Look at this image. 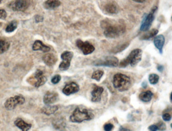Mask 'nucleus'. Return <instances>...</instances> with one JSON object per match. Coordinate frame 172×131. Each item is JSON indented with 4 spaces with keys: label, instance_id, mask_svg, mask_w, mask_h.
I'll use <instances>...</instances> for the list:
<instances>
[{
    "label": "nucleus",
    "instance_id": "nucleus-31",
    "mask_svg": "<svg viewBox=\"0 0 172 131\" xmlns=\"http://www.w3.org/2000/svg\"><path fill=\"white\" fill-rule=\"evenodd\" d=\"M157 126L158 128V130L160 131H164L166 129V126L163 122H158V123H157Z\"/></svg>",
    "mask_w": 172,
    "mask_h": 131
},
{
    "label": "nucleus",
    "instance_id": "nucleus-8",
    "mask_svg": "<svg viewBox=\"0 0 172 131\" xmlns=\"http://www.w3.org/2000/svg\"><path fill=\"white\" fill-rule=\"evenodd\" d=\"M157 10V7H155L152 8V10L146 16H144V19L142 21L140 27V30L146 31L149 29L152 26V22L155 19L154 13Z\"/></svg>",
    "mask_w": 172,
    "mask_h": 131
},
{
    "label": "nucleus",
    "instance_id": "nucleus-22",
    "mask_svg": "<svg viewBox=\"0 0 172 131\" xmlns=\"http://www.w3.org/2000/svg\"><path fill=\"white\" fill-rule=\"evenodd\" d=\"M153 93L150 91H146L140 94L139 99L142 101L144 102H148L152 100Z\"/></svg>",
    "mask_w": 172,
    "mask_h": 131
},
{
    "label": "nucleus",
    "instance_id": "nucleus-38",
    "mask_svg": "<svg viewBox=\"0 0 172 131\" xmlns=\"http://www.w3.org/2000/svg\"><path fill=\"white\" fill-rule=\"evenodd\" d=\"M119 131H131L129 129H126V128H124L122 126H121L119 129Z\"/></svg>",
    "mask_w": 172,
    "mask_h": 131
},
{
    "label": "nucleus",
    "instance_id": "nucleus-1",
    "mask_svg": "<svg viewBox=\"0 0 172 131\" xmlns=\"http://www.w3.org/2000/svg\"><path fill=\"white\" fill-rule=\"evenodd\" d=\"M101 25L104 30V35L109 38L119 37L126 31L125 24L122 21L107 19L102 21Z\"/></svg>",
    "mask_w": 172,
    "mask_h": 131
},
{
    "label": "nucleus",
    "instance_id": "nucleus-6",
    "mask_svg": "<svg viewBox=\"0 0 172 131\" xmlns=\"http://www.w3.org/2000/svg\"><path fill=\"white\" fill-rule=\"evenodd\" d=\"M25 101V98L21 95H19L8 99L5 102L4 105L6 109L11 110L15 109L18 105L23 104Z\"/></svg>",
    "mask_w": 172,
    "mask_h": 131
},
{
    "label": "nucleus",
    "instance_id": "nucleus-37",
    "mask_svg": "<svg viewBox=\"0 0 172 131\" xmlns=\"http://www.w3.org/2000/svg\"><path fill=\"white\" fill-rule=\"evenodd\" d=\"M157 69H158V70L160 72H163V70H164V67L163 66H161V65H158V67H157Z\"/></svg>",
    "mask_w": 172,
    "mask_h": 131
},
{
    "label": "nucleus",
    "instance_id": "nucleus-21",
    "mask_svg": "<svg viewBox=\"0 0 172 131\" xmlns=\"http://www.w3.org/2000/svg\"><path fill=\"white\" fill-rule=\"evenodd\" d=\"M58 110V107L56 105L50 106L49 105L47 106H45L42 109V113L46 114L47 116H50L54 114Z\"/></svg>",
    "mask_w": 172,
    "mask_h": 131
},
{
    "label": "nucleus",
    "instance_id": "nucleus-28",
    "mask_svg": "<svg viewBox=\"0 0 172 131\" xmlns=\"http://www.w3.org/2000/svg\"><path fill=\"white\" fill-rule=\"evenodd\" d=\"M65 122H64L63 120H56L55 122L54 123V126L55 128L56 129H61V128H64L65 126Z\"/></svg>",
    "mask_w": 172,
    "mask_h": 131
},
{
    "label": "nucleus",
    "instance_id": "nucleus-24",
    "mask_svg": "<svg viewBox=\"0 0 172 131\" xmlns=\"http://www.w3.org/2000/svg\"><path fill=\"white\" fill-rule=\"evenodd\" d=\"M10 47V43L6 40L0 38V54L6 52Z\"/></svg>",
    "mask_w": 172,
    "mask_h": 131
},
{
    "label": "nucleus",
    "instance_id": "nucleus-19",
    "mask_svg": "<svg viewBox=\"0 0 172 131\" xmlns=\"http://www.w3.org/2000/svg\"><path fill=\"white\" fill-rule=\"evenodd\" d=\"M33 51H42L43 52H48L51 50L50 47L44 45L42 41L36 40L35 41L33 46Z\"/></svg>",
    "mask_w": 172,
    "mask_h": 131
},
{
    "label": "nucleus",
    "instance_id": "nucleus-25",
    "mask_svg": "<svg viewBox=\"0 0 172 131\" xmlns=\"http://www.w3.org/2000/svg\"><path fill=\"white\" fill-rule=\"evenodd\" d=\"M104 74V72L102 70H95L92 74V78L93 80L99 81Z\"/></svg>",
    "mask_w": 172,
    "mask_h": 131
},
{
    "label": "nucleus",
    "instance_id": "nucleus-9",
    "mask_svg": "<svg viewBox=\"0 0 172 131\" xmlns=\"http://www.w3.org/2000/svg\"><path fill=\"white\" fill-rule=\"evenodd\" d=\"M73 57V53L72 52L68 51L64 52L61 56L63 61L59 65V69L61 70H66L68 69L70 66V63Z\"/></svg>",
    "mask_w": 172,
    "mask_h": 131
},
{
    "label": "nucleus",
    "instance_id": "nucleus-34",
    "mask_svg": "<svg viewBox=\"0 0 172 131\" xmlns=\"http://www.w3.org/2000/svg\"><path fill=\"white\" fill-rule=\"evenodd\" d=\"M7 17V13L5 10L0 9V19H5Z\"/></svg>",
    "mask_w": 172,
    "mask_h": 131
},
{
    "label": "nucleus",
    "instance_id": "nucleus-12",
    "mask_svg": "<svg viewBox=\"0 0 172 131\" xmlns=\"http://www.w3.org/2000/svg\"><path fill=\"white\" fill-rule=\"evenodd\" d=\"M80 90V88L78 85L74 82H71L66 85L62 92L65 95L67 96L70 95L71 94L77 93Z\"/></svg>",
    "mask_w": 172,
    "mask_h": 131
},
{
    "label": "nucleus",
    "instance_id": "nucleus-36",
    "mask_svg": "<svg viewBox=\"0 0 172 131\" xmlns=\"http://www.w3.org/2000/svg\"><path fill=\"white\" fill-rule=\"evenodd\" d=\"M43 19H44V18L41 16L37 15L36 16V22H41V21H43Z\"/></svg>",
    "mask_w": 172,
    "mask_h": 131
},
{
    "label": "nucleus",
    "instance_id": "nucleus-29",
    "mask_svg": "<svg viewBox=\"0 0 172 131\" xmlns=\"http://www.w3.org/2000/svg\"><path fill=\"white\" fill-rule=\"evenodd\" d=\"M129 45V44L128 43H127L123 44L122 45H121L120 46L116 47V48L114 49L113 51L114 52V53H118V52H120L122 51L123 50H124V49H125L127 47H128Z\"/></svg>",
    "mask_w": 172,
    "mask_h": 131
},
{
    "label": "nucleus",
    "instance_id": "nucleus-27",
    "mask_svg": "<svg viewBox=\"0 0 172 131\" xmlns=\"http://www.w3.org/2000/svg\"><path fill=\"white\" fill-rule=\"evenodd\" d=\"M159 76L157 74L152 73L149 75V83L152 85H155L158 83L159 81Z\"/></svg>",
    "mask_w": 172,
    "mask_h": 131
},
{
    "label": "nucleus",
    "instance_id": "nucleus-41",
    "mask_svg": "<svg viewBox=\"0 0 172 131\" xmlns=\"http://www.w3.org/2000/svg\"><path fill=\"white\" fill-rule=\"evenodd\" d=\"M2 0H0V3H1V2L2 1Z\"/></svg>",
    "mask_w": 172,
    "mask_h": 131
},
{
    "label": "nucleus",
    "instance_id": "nucleus-4",
    "mask_svg": "<svg viewBox=\"0 0 172 131\" xmlns=\"http://www.w3.org/2000/svg\"><path fill=\"white\" fill-rule=\"evenodd\" d=\"M131 79L126 75L118 73L113 78L114 87L120 92H123L129 89L130 86Z\"/></svg>",
    "mask_w": 172,
    "mask_h": 131
},
{
    "label": "nucleus",
    "instance_id": "nucleus-18",
    "mask_svg": "<svg viewBox=\"0 0 172 131\" xmlns=\"http://www.w3.org/2000/svg\"><path fill=\"white\" fill-rule=\"evenodd\" d=\"M105 12L110 14H117L119 11V6L114 2H111L107 4L104 7Z\"/></svg>",
    "mask_w": 172,
    "mask_h": 131
},
{
    "label": "nucleus",
    "instance_id": "nucleus-23",
    "mask_svg": "<svg viewBox=\"0 0 172 131\" xmlns=\"http://www.w3.org/2000/svg\"><path fill=\"white\" fill-rule=\"evenodd\" d=\"M158 33V30L156 28H154L145 34H144L143 36H141L140 39L141 40H149L151 38L154 37L155 36H157Z\"/></svg>",
    "mask_w": 172,
    "mask_h": 131
},
{
    "label": "nucleus",
    "instance_id": "nucleus-7",
    "mask_svg": "<svg viewBox=\"0 0 172 131\" xmlns=\"http://www.w3.org/2000/svg\"><path fill=\"white\" fill-rule=\"evenodd\" d=\"M94 65L107 67H117L119 65V60L114 56H107L102 59L95 61Z\"/></svg>",
    "mask_w": 172,
    "mask_h": 131
},
{
    "label": "nucleus",
    "instance_id": "nucleus-10",
    "mask_svg": "<svg viewBox=\"0 0 172 131\" xmlns=\"http://www.w3.org/2000/svg\"><path fill=\"white\" fill-rule=\"evenodd\" d=\"M30 5L29 0H15L10 4L9 7L13 11H25Z\"/></svg>",
    "mask_w": 172,
    "mask_h": 131
},
{
    "label": "nucleus",
    "instance_id": "nucleus-13",
    "mask_svg": "<svg viewBox=\"0 0 172 131\" xmlns=\"http://www.w3.org/2000/svg\"><path fill=\"white\" fill-rule=\"evenodd\" d=\"M58 99V94L54 91H48L44 97V102L47 105L56 102Z\"/></svg>",
    "mask_w": 172,
    "mask_h": 131
},
{
    "label": "nucleus",
    "instance_id": "nucleus-40",
    "mask_svg": "<svg viewBox=\"0 0 172 131\" xmlns=\"http://www.w3.org/2000/svg\"><path fill=\"white\" fill-rule=\"evenodd\" d=\"M146 83H145V82H144V83H143L142 84V86L143 88H146Z\"/></svg>",
    "mask_w": 172,
    "mask_h": 131
},
{
    "label": "nucleus",
    "instance_id": "nucleus-32",
    "mask_svg": "<svg viewBox=\"0 0 172 131\" xmlns=\"http://www.w3.org/2000/svg\"><path fill=\"white\" fill-rule=\"evenodd\" d=\"M105 131H111L113 129L114 126L112 123H106L104 126Z\"/></svg>",
    "mask_w": 172,
    "mask_h": 131
},
{
    "label": "nucleus",
    "instance_id": "nucleus-5",
    "mask_svg": "<svg viewBox=\"0 0 172 131\" xmlns=\"http://www.w3.org/2000/svg\"><path fill=\"white\" fill-rule=\"evenodd\" d=\"M30 84L39 88L44 85L47 81V77L44 75V72L40 69H37L32 77L28 78Z\"/></svg>",
    "mask_w": 172,
    "mask_h": 131
},
{
    "label": "nucleus",
    "instance_id": "nucleus-11",
    "mask_svg": "<svg viewBox=\"0 0 172 131\" xmlns=\"http://www.w3.org/2000/svg\"><path fill=\"white\" fill-rule=\"evenodd\" d=\"M76 45L85 55L92 54L95 50V47L87 41L83 42L81 40H78L76 41Z\"/></svg>",
    "mask_w": 172,
    "mask_h": 131
},
{
    "label": "nucleus",
    "instance_id": "nucleus-39",
    "mask_svg": "<svg viewBox=\"0 0 172 131\" xmlns=\"http://www.w3.org/2000/svg\"><path fill=\"white\" fill-rule=\"evenodd\" d=\"M132 1L137 2V3H144L146 0H132Z\"/></svg>",
    "mask_w": 172,
    "mask_h": 131
},
{
    "label": "nucleus",
    "instance_id": "nucleus-30",
    "mask_svg": "<svg viewBox=\"0 0 172 131\" xmlns=\"http://www.w3.org/2000/svg\"><path fill=\"white\" fill-rule=\"evenodd\" d=\"M61 80V77L60 75H56L52 78V83H53V84H57L60 82Z\"/></svg>",
    "mask_w": 172,
    "mask_h": 131
},
{
    "label": "nucleus",
    "instance_id": "nucleus-33",
    "mask_svg": "<svg viewBox=\"0 0 172 131\" xmlns=\"http://www.w3.org/2000/svg\"><path fill=\"white\" fill-rule=\"evenodd\" d=\"M163 119L166 122H169L171 120V116L168 113H166L163 115Z\"/></svg>",
    "mask_w": 172,
    "mask_h": 131
},
{
    "label": "nucleus",
    "instance_id": "nucleus-17",
    "mask_svg": "<svg viewBox=\"0 0 172 131\" xmlns=\"http://www.w3.org/2000/svg\"><path fill=\"white\" fill-rule=\"evenodd\" d=\"M14 124L16 126L18 127L19 129H21L22 131H28L32 126L30 123H28L24 122L22 119H17L14 122Z\"/></svg>",
    "mask_w": 172,
    "mask_h": 131
},
{
    "label": "nucleus",
    "instance_id": "nucleus-15",
    "mask_svg": "<svg viewBox=\"0 0 172 131\" xmlns=\"http://www.w3.org/2000/svg\"><path fill=\"white\" fill-rule=\"evenodd\" d=\"M165 42V38L164 36L162 34H160L156 36L154 40V45L155 47L158 49L161 54H162L163 52V47Z\"/></svg>",
    "mask_w": 172,
    "mask_h": 131
},
{
    "label": "nucleus",
    "instance_id": "nucleus-26",
    "mask_svg": "<svg viewBox=\"0 0 172 131\" xmlns=\"http://www.w3.org/2000/svg\"><path fill=\"white\" fill-rule=\"evenodd\" d=\"M17 27V22L16 21H12L6 28V31L7 33H12Z\"/></svg>",
    "mask_w": 172,
    "mask_h": 131
},
{
    "label": "nucleus",
    "instance_id": "nucleus-2",
    "mask_svg": "<svg viewBox=\"0 0 172 131\" xmlns=\"http://www.w3.org/2000/svg\"><path fill=\"white\" fill-rule=\"evenodd\" d=\"M142 51L140 49H135L131 52L126 58L123 59L118 66L121 68L127 67L129 64L132 67L136 66L142 58Z\"/></svg>",
    "mask_w": 172,
    "mask_h": 131
},
{
    "label": "nucleus",
    "instance_id": "nucleus-14",
    "mask_svg": "<svg viewBox=\"0 0 172 131\" xmlns=\"http://www.w3.org/2000/svg\"><path fill=\"white\" fill-rule=\"evenodd\" d=\"M104 92V88L102 87L95 85L93 90L92 92V101L97 102L101 101V95Z\"/></svg>",
    "mask_w": 172,
    "mask_h": 131
},
{
    "label": "nucleus",
    "instance_id": "nucleus-35",
    "mask_svg": "<svg viewBox=\"0 0 172 131\" xmlns=\"http://www.w3.org/2000/svg\"><path fill=\"white\" fill-rule=\"evenodd\" d=\"M149 129L150 131H157L158 130V128L156 125H151L149 127Z\"/></svg>",
    "mask_w": 172,
    "mask_h": 131
},
{
    "label": "nucleus",
    "instance_id": "nucleus-20",
    "mask_svg": "<svg viewBox=\"0 0 172 131\" xmlns=\"http://www.w3.org/2000/svg\"><path fill=\"white\" fill-rule=\"evenodd\" d=\"M61 4L59 0H47L44 4V6L47 9H54L60 6Z\"/></svg>",
    "mask_w": 172,
    "mask_h": 131
},
{
    "label": "nucleus",
    "instance_id": "nucleus-16",
    "mask_svg": "<svg viewBox=\"0 0 172 131\" xmlns=\"http://www.w3.org/2000/svg\"><path fill=\"white\" fill-rule=\"evenodd\" d=\"M42 60L46 65L51 66L57 62L58 59L57 57L52 53H48L43 56Z\"/></svg>",
    "mask_w": 172,
    "mask_h": 131
},
{
    "label": "nucleus",
    "instance_id": "nucleus-3",
    "mask_svg": "<svg viewBox=\"0 0 172 131\" xmlns=\"http://www.w3.org/2000/svg\"><path fill=\"white\" fill-rule=\"evenodd\" d=\"M94 117V114L89 110L77 108L70 116V120L73 123H80L85 120H92Z\"/></svg>",
    "mask_w": 172,
    "mask_h": 131
}]
</instances>
